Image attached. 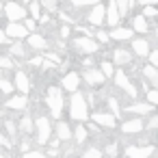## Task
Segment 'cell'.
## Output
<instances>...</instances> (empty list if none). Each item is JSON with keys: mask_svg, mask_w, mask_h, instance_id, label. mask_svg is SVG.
I'll use <instances>...</instances> for the list:
<instances>
[{"mask_svg": "<svg viewBox=\"0 0 158 158\" xmlns=\"http://www.w3.org/2000/svg\"><path fill=\"white\" fill-rule=\"evenodd\" d=\"M20 132H24V134H31L33 132V128H35V121H33V117L31 115H24L22 119H20Z\"/></svg>", "mask_w": 158, "mask_h": 158, "instance_id": "obj_22", "label": "cell"}, {"mask_svg": "<svg viewBox=\"0 0 158 158\" xmlns=\"http://www.w3.org/2000/svg\"><path fill=\"white\" fill-rule=\"evenodd\" d=\"M132 50H134V54H139V56H147V54H149V44H147L145 39H134V41H132Z\"/></svg>", "mask_w": 158, "mask_h": 158, "instance_id": "obj_19", "label": "cell"}, {"mask_svg": "<svg viewBox=\"0 0 158 158\" xmlns=\"http://www.w3.org/2000/svg\"><path fill=\"white\" fill-rule=\"evenodd\" d=\"M20 149H22V154H24V152H28V149H31V141H28V139H24V141L20 143Z\"/></svg>", "mask_w": 158, "mask_h": 158, "instance_id": "obj_47", "label": "cell"}, {"mask_svg": "<svg viewBox=\"0 0 158 158\" xmlns=\"http://www.w3.org/2000/svg\"><path fill=\"white\" fill-rule=\"evenodd\" d=\"M13 87H15V91H20V93H28L31 91V80H28V76L24 74V72H15V78H13Z\"/></svg>", "mask_w": 158, "mask_h": 158, "instance_id": "obj_8", "label": "cell"}, {"mask_svg": "<svg viewBox=\"0 0 158 158\" xmlns=\"http://www.w3.org/2000/svg\"><path fill=\"white\" fill-rule=\"evenodd\" d=\"M130 52H126V50H115V56H113V61L117 63V65H126V63H130Z\"/></svg>", "mask_w": 158, "mask_h": 158, "instance_id": "obj_25", "label": "cell"}, {"mask_svg": "<svg viewBox=\"0 0 158 158\" xmlns=\"http://www.w3.org/2000/svg\"><path fill=\"white\" fill-rule=\"evenodd\" d=\"M108 39H115V41L132 39V31H130V28H115V31H110V37H108Z\"/></svg>", "mask_w": 158, "mask_h": 158, "instance_id": "obj_20", "label": "cell"}, {"mask_svg": "<svg viewBox=\"0 0 158 158\" xmlns=\"http://www.w3.org/2000/svg\"><path fill=\"white\" fill-rule=\"evenodd\" d=\"M15 63H13V59L11 56H0V69H11Z\"/></svg>", "mask_w": 158, "mask_h": 158, "instance_id": "obj_32", "label": "cell"}, {"mask_svg": "<svg viewBox=\"0 0 158 158\" xmlns=\"http://www.w3.org/2000/svg\"><path fill=\"white\" fill-rule=\"evenodd\" d=\"M2 44H11V39L7 37V33H5L2 28H0V46H2Z\"/></svg>", "mask_w": 158, "mask_h": 158, "instance_id": "obj_45", "label": "cell"}, {"mask_svg": "<svg viewBox=\"0 0 158 158\" xmlns=\"http://www.w3.org/2000/svg\"><path fill=\"white\" fill-rule=\"evenodd\" d=\"M5 33H7L9 39H26V35H28L26 26L20 24V22H9L7 28H5Z\"/></svg>", "mask_w": 158, "mask_h": 158, "instance_id": "obj_5", "label": "cell"}, {"mask_svg": "<svg viewBox=\"0 0 158 158\" xmlns=\"http://www.w3.org/2000/svg\"><path fill=\"white\" fill-rule=\"evenodd\" d=\"M152 108H154V106H152L149 102H136V104L126 106V110H128V113H136V115H147Z\"/></svg>", "mask_w": 158, "mask_h": 158, "instance_id": "obj_17", "label": "cell"}, {"mask_svg": "<svg viewBox=\"0 0 158 158\" xmlns=\"http://www.w3.org/2000/svg\"><path fill=\"white\" fill-rule=\"evenodd\" d=\"M22 158H48V156H46V154H41V152H31V149H28V152H24V154H22Z\"/></svg>", "mask_w": 158, "mask_h": 158, "instance_id": "obj_36", "label": "cell"}, {"mask_svg": "<svg viewBox=\"0 0 158 158\" xmlns=\"http://www.w3.org/2000/svg\"><path fill=\"white\" fill-rule=\"evenodd\" d=\"M0 158H5V154H2V149H0Z\"/></svg>", "mask_w": 158, "mask_h": 158, "instance_id": "obj_54", "label": "cell"}, {"mask_svg": "<svg viewBox=\"0 0 158 158\" xmlns=\"http://www.w3.org/2000/svg\"><path fill=\"white\" fill-rule=\"evenodd\" d=\"M46 102H48V106H50V113H52V117H61V113H63V95H61V91L56 89V87H50L48 89V93H46Z\"/></svg>", "mask_w": 158, "mask_h": 158, "instance_id": "obj_2", "label": "cell"}, {"mask_svg": "<svg viewBox=\"0 0 158 158\" xmlns=\"http://www.w3.org/2000/svg\"><path fill=\"white\" fill-rule=\"evenodd\" d=\"M104 18H106V24H110V26H117L119 24V11H117V5H115V0H110L108 2V7L104 9Z\"/></svg>", "mask_w": 158, "mask_h": 158, "instance_id": "obj_9", "label": "cell"}, {"mask_svg": "<svg viewBox=\"0 0 158 158\" xmlns=\"http://www.w3.org/2000/svg\"><path fill=\"white\" fill-rule=\"evenodd\" d=\"M82 158H102V152H100V149H95V147H93V149H87V152H85V156H82Z\"/></svg>", "mask_w": 158, "mask_h": 158, "instance_id": "obj_35", "label": "cell"}, {"mask_svg": "<svg viewBox=\"0 0 158 158\" xmlns=\"http://www.w3.org/2000/svg\"><path fill=\"white\" fill-rule=\"evenodd\" d=\"M115 82H117V87H121L126 93H130V95H136V89H134V85L128 80V76H126L123 72H117V74H115Z\"/></svg>", "mask_w": 158, "mask_h": 158, "instance_id": "obj_10", "label": "cell"}, {"mask_svg": "<svg viewBox=\"0 0 158 158\" xmlns=\"http://www.w3.org/2000/svg\"><path fill=\"white\" fill-rule=\"evenodd\" d=\"M98 39H100L102 44H106V41H108V35H106V33H98Z\"/></svg>", "mask_w": 158, "mask_h": 158, "instance_id": "obj_50", "label": "cell"}, {"mask_svg": "<svg viewBox=\"0 0 158 158\" xmlns=\"http://www.w3.org/2000/svg\"><path fill=\"white\" fill-rule=\"evenodd\" d=\"M28 11H31L33 20H37V18L41 15V5L37 2V0H31V2H28Z\"/></svg>", "mask_w": 158, "mask_h": 158, "instance_id": "obj_28", "label": "cell"}, {"mask_svg": "<svg viewBox=\"0 0 158 158\" xmlns=\"http://www.w3.org/2000/svg\"><path fill=\"white\" fill-rule=\"evenodd\" d=\"M74 48L80 50V52H87V54L98 52V44H95L91 37H76V39H74Z\"/></svg>", "mask_w": 158, "mask_h": 158, "instance_id": "obj_6", "label": "cell"}, {"mask_svg": "<svg viewBox=\"0 0 158 158\" xmlns=\"http://www.w3.org/2000/svg\"><path fill=\"white\" fill-rule=\"evenodd\" d=\"M134 31H139V33H145V31H147V22H145L143 15L134 18Z\"/></svg>", "mask_w": 158, "mask_h": 158, "instance_id": "obj_30", "label": "cell"}, {"mask_svg": "<svg viewBox=\"0 0 158 158\" xmlns=\"http://www.w3.org/2000/svg\"><path fill=\"white\" fill-rule=\"evenodd\" d=\"M152 154H154V147L152 145H145V147L132 145V147L126 149V158H149Z\"/></svg>", "mask_w": 158, "mask_h": 158, "instance_id": "obj_7", "label": "cell"}, {"mask_svg": "<svg viewBox=\"0 0 158 158\" xmlns=\"http://www.w3.org/2000/svg\"><path fill=\"white\" fill-rule=\"evenodd\" d=\"M11 145H13V143H11V139H9L7 134H2V132H0V147H7V149H9Z\"/></svg>", "mask_w": 158, "mask_h": 158, "instance_id": "obj_40", "label": "cell"}, {"mask_svg": "<svg viewBox=\"0 0 158 158\" xmlns=\"http://www.w3.org/2000/svg\"><path fill=\"white\" fill-rule=\"evenodd\" d=\"M139 2H141V5L145 7V5H156V2H158V0H139Z\"/></svg>", "mask_w": 158, "mask_h": 158, "instance_id": "obj_52", "label": "cell"}, {"mask_svg": "<svg viewBox=\"0 0 158 158\" xmlns=\"http://www.w3.org/2000/svg\"><path fill=\"white\" fill-rule=\"evenodd\" d=\"M0 56H2V52H0Z\"/></svg>", "mask_w": 158, "mask_h": 158, "instance_id": "obj_57", "label": "cell"}, {"mask_svg": "<svg viewBox=\"0 0 158 158\" xmlns=\"http://www.w3.org/2000/svg\"><path fill=\"white\" fill-rule=\"evenodd\" d=\"M106 154H108L110 158H115V156H117V143H110V145H106Z\"/></svg>", "mask_w": 158, "mask_h": 158, "instance_id": "obj_43", "label": "cell"}, {"mask_svg": "<svg viewBox=\"0 0 158 158\" xmlns=\"http://www.w3.org/2000/svg\"><path fill=\"white\" fill-rule=\"evenodd\" d=\"M156 37H158V28H156Z\"/></svg>", "mask_w": 158, "mask_h": 158, "instance_id": "obj_55", "label": "cell"}, {"mask_svg": "<svg viewBox=\"0 0 158 158\" xmlns=\"http://www.w3.org/2000/svg\"><path fill=\"white\" fill-rule=\"evenodd\" d=\"M147 102H149L152 106H158V89H154V91H147Z\"/></svg>", "mask_w": 158, "mask_h": 158, "instance_id": "obj_34", "label": "cell"}, {"mask_svg": "<svg viewBox=\"0 0 158 158\" xmlns=\"http://www.w3.org/2000/svg\"><path fill=\"white\" fill-rule=\"evenodd\" d=\"M149 63H152L154 67H158V50H154V52L149 54Z\"/></svg>", "mask_w": 158, "mask_h": 158, "instance_id": "obj_44", "label": "cell"}, {"mask_svg": "<svg viewBox=\"0 0 158 158\" xmlns=\"http://www.w3.org/2000/svg\"><path fill=\"white\" fill-rule=\"evenodd\" d=\"M85 139H87V130L82 126H76V141L78 143H85Z\"/></svg>", "mask_w": 158, "mask_h": 158, "instance_id": "obj_33", "label": "cell"}, {"mask_svg": "<svg viewBox=\"0 0 158 158\" xmlns=\"http://www.w3.org/2000/svg\"><path fill=\"white\" fill-rule=\"evenodd\" d=\"M143 74H145V78H147V80L158 89V69H156L154 65H147V67L143 69Z\"/></svg>", "mask_w": 158, "mask_h": 158, "instance_id": "obj_23", "label": "cell"}, {"mask_svg": "<svg viewBox=\"0 0 158 158\" xmlns=\"http://www.w3.org/2000/svg\"><path fill=\"white\" fill-rule=\"evenodd\" d=\"M24 2H31V0H24Z\"/></svg>", "mask_w": 158, "mask_h": 158, "instance_id": "obj_56", "label": "cell"}, {"mask_svg": "<svg viewBox=\"0 0 158 158\" xmlns=\"http://www.w3.org/2000/svg\"><path fill=\"white\" fill-rule=\"evenodd\" d=\"M2 126H5V130H7V136H9V139L13 141V139H15V134H18L15 121H11V119H5V123H2Z\"/></svg>", "mask_w": 158, "mask_h": 158, "instance_id": "obj_27", "label": "cell"}, {"mask_svg": "<svg viewBox=\"0 0 158 158\" xmlns=\"http://www.w3.org/2000/svg\"><path fill=\"white\" fill-rule=\"evenodd\" d=\"M2 15H5L9 22H20V20L26 18V9H24L20 2H15V0H7V5H5V9H2Z\"/></svg>", "mask_w": 158, "mask_h": 158, "instance_id": "obj_3", "label": "cell"}, {"mask_svg": "<svg viewBox=\"0 0 158 158\" xmlns=\"http://www.w3.org/2000/svg\"><path fill=\"white\" fill-rule=\"evenodd\" d=\"M24 22H26L24 26H26V31H28V33H33V31L37 28V20H33V18H31V20H24Z\"/></svg>", "mask_w": 158, "mask_h": 158, "instance_id": "obj_42", "label": "cell"}, {"mask_svg": "<svg viewBox=\"0 0 158 158\" xmlns=\"http://www.w3.org/2000/svg\"><path fill=\"white\" fill-rule=\"evenodd\" d=\"M104 9H106L104 5H98V2H95L93 9H91V13H89V22L95 24V26H100V24L104 22Z\"/></svg>", "mask_w": 158, "mask_h": 158, "instance_id": "obj_14", "label": "cell"}, {"mask_svg": "<svg viewBox=\"0 0 158 158\" xmlns=\"http://www.w3.org/2000/svg\"><path fill=\"white\" fill-rule=\"evenodd\" d=\"M93 121L104 128H115V115L110 113H93Z\"/></svg>", "mask_w": 158, "mask_h": 158, "instance_id": "obj_13", "label": "cell"}, {"mask_svg": "<svg viewBox=\"0 0 158 158\" xmlns=\"http://www.w3.org/2000/svg\"><path fill=\"white\" fill-rule=\"evenodd\" d=\"M9 56H13V59H24L26 56V50H24V44L18 39L15 44H11L9 46Z\"/></svg>", "mask_w": 158, "mask_h": 158, "instance_id": "obj_21", "label": "cell"}, {"mask_svg": "<svg viewBox=\"0 0 158 158\" xmlns=\"http://www.w3.org/2000/svg\"><path fill=\"white\" fill-rule=\"evenodd\" d=\"M28 106V98L22 93V95H13L9 102H7V108L9 110H24Z\"/></svg>", "mask_w": 158, "mask_h": 158, "instance_id": "obj_12", "label": "cell"}, {"mask_svg": "<svg viewBox=\"0 0 158 158\" xmlns=\"http://www.w3.org/2000/svg\"><path fill=\"white\" fill-rule=\"evenodd\" d=\"M39 5H41L46 11H54L56 5H59V0H39Z\"/></svg>", "mask_w": 158, "mask_h": 158, "instance_id": "obj_31", "label": "cell"}, {"mask_svg": "<svg viewBox=\"0 0 158 158\" xmlns=\"http://www.w3.org/2000/svg\"><path fill=\"white\" fill-rule=\"evenodd\" d=\"M121 130H123L126 134H136V132L143 130V121H141V119H128V121L121 126Z\"/></svg>", "mask_w": 158, "mask_h": 158, "instance_id": "obj_18", "label": "cell"}, {"mask_svg": "<svg viewBox=\"0 0 158 158\" xmlns=\"http://www.w3.org/2000/svg\"><path fill=\"white\" fill-rule=\"evenodd\" d=\"M2 74H5V72H0V91H2L5 95H11V93L15 91V87H13V82H11V80H7Z\"/></svg>", "mask_w": 158, "mask_h": 158, "instance_id": "obj_24", "label": "cell"}, {"mask_svg": "<svg viewBox=\"0 0 158 158\" xmlns=\"http://www.w3.org/2000/svg\"><path fill=\"white\" fill-rule=\"evenodd\" d=\"M102 74H104V76H113V74H115V69H113V65H110L108 61L102 63Z\"/></svg>", "mask_w": 158, "mask_h": 158, "instance_id": "obj_39", "label": "cell"}, {"mask_svg": "<svg viewBox=\"0 0 158 158\" xmlns=\"http://www.w3.org/2000/svg\"><path fill=\"white\" fill-rule=\"evenodd\" d=\"M156 13H158V11H156L152 5H145V9H143V18H154Z\"/></svg>", "mask_w": 158, "mask_h": 158, "instance_id": "obj_38", "label": "cell"}, {"mask_svg": "<svg viewBox=\"0 0 158 158\" xmlns=\"http://www.w3.org/2000/svg\"><path fill=\"white\" fill-rule=\"evenodd\" d=\"M147 128H149V130H156V128H158V115L149 119V123H147Z\"/></svg>", "mask_w": 158, "mask_h": 158, "instance_id": "obj_48", "label": "cell"}, {"mask_svg": "<svg viewBox=\"0 0 158 158\" xmlns=\"http://www.w3.org/2000/svg\"><path fill=\"white\" fill-rule=\"evenodd\" d=\"M78 85H80V76L76 74V72H69V74H65V78H63V89H67V91H78Z\"/></svg>", "mask_w": 158, "mask_h": 158, "instance_id": "obj_11", "label": "cell"}, {"mask_svg": "<svg viewBox=\"0 0 158 158\" xmlns=\"http://www.w3.org/2000/svg\"><path fill=\"white\" fill-rule=\"evenodd\" d=\"M46 59H48V61H52V63H59V61H61V56H59V54H54V52H48V54H46Z\"/></svg>", "mask_w": 158, "mask_h": 158, "instance_id": "obj_46", "label": "cell"}, {"mask_svg": "<svg viewBox=\"0 0 158 158\" xmlns=\"http://www.w3.org/2000/svg\"><path fill=\"white\" fill-rule=\"evenodd\" d=\"M41 61H44V56H35V59H31L28 63H31V65H41Z\"/></svg>", "mask_w": 158, "mask_h": 158, "instance_id": "obj_49", "label": "cell"}, {"mask_svg": "<svg viewBox=\"0 0 158 158\" xmlns=\"http://www.w3.org/2000/svg\"><path fill=\"white\" fill-rule=\"evenodd\" d=\"M82 76H85V80H87L89 85H102V82H104V78H106L100 69H87Z\"/></svg>", "mask_w": 158, "mask_h": 158, "instance_id": "obj_15", "label": "cell"}, {"mask_svg": "<svg viewBox=\"0 0 158 158\" xmlns=\"http://www.w3.org/2000/svg\"><path fill=\"white\" fill-rule=\"evenodd\" d=\"M115 5H117V11H119V15H126L132 7H130V0H115Z\"/></svg>", "mask_w": 158, "mask_h": 158, "instance_id": "obj_29", "label": "cell"}, {"mask_svg": "<svg viewBox=\"0 0 158 158\" xmlns=\"http://www.w3.org/2000/svg\"><path fill=\"white\" fill-rule=\"evenodd\" d=\"M56 134H59V139H61V141H67V139L72 136V130H69V126H67V123H63V121H61V123L56 126Z\"/></svg>", "mask_w": 158, "mask_h": 158, "instance_id": "obj_26", "label": "cell"}, {"mask_svg": "<svg viewBox=\"0 0 158 158\" xmlns=\"http://www.w3.org/2000/svg\"><path fill=\"white\" fill-rule=\"evenodd\" d=\"M74 7H89V5H95V0H69Z\"/></svg>", "mask_w": 158, "mask_h": 158, "instance_id": "obj_37", "label": "cell"}, {"mask_svg": "<svg viewBox=\"0 0 158 158\" xmlns=\"http://www.w3.org/2000/svg\"><path fill=\"white\" fill-rule=\"evenodd\" d=\"M26 39H28V46H31V48H37V50L48 48V41H46L41 35H37V33H28V35H26Z\"/></svg>", "mask_w": 158, "mask_h": 158, "instance_id": "obj_16", "label": "cell"}, {"mask_svg": "<svg viewBox=\"0 0 158 158\" xmlns=\"http://www.w3.org/2000/svg\"><path fill=\"white\" fill-rule=\"evenodd\" d=\"M35 128H37V143L46 145L48 139H50V121H48V117H37Z\"/></svg>", "mask_w": 158, "mask_h": 158, "instance_id": "obj_4", "label": "cell"}, {"mask_svg": "<svg viewBox=\"0 0 158 158\" xmlns=\"http://www.w3.org/2000/svg\"><path fill=\"white\" fill-rule=\"evenodd\" d=\"M2 9H5V5H2V0H0V15H2Z\"/></svg>", "mask_w": 158, "mask_h": 158, "instance_id": "obj_53", "label": "cell"}, {"mask_svg": "<svg viewBox=\"0 0 158 158\" xmlns=\"http://www.w3.org/2000/svg\"><path fill=\"white\" fill-rule=\"evenodd\" d=\"M61 37H69V26H63L61 28Z\"/></svg>", "mask_w": 158, "mask_h": 158, "instance_id": "obj_51", "label": "cell"}, {"mask_svg": "<svg viewBox=\"0 0 158 158\" xmlns=\"http://www.w3.org/2000/svg\"><path fill=\"white\" fill-rule=\"evenodd\" d=\"M69 115H72L74 119H78V121H82V119H87V117H89L87 102H85L82 93H78V91H74V93H72V100H69Z\"/></svg>", "mask_w": 158, "mask_h": 158, "instance_id": "obj_1", "label": "cell"}, {"mask_svg": "<svg viewBox=\"0 0 158 158\" xmlns=\"http://www.w3.org/2000/svg\"><path fill=\"white\" fill-rule=\"evenodd\" d=\"M108 108H113V115H119V104L115 98H108Z\"/></svg>", "mask_w": 158, "mask_h": 158, "instance_id": "obj_41", "label": "cell"}]
</instances>
